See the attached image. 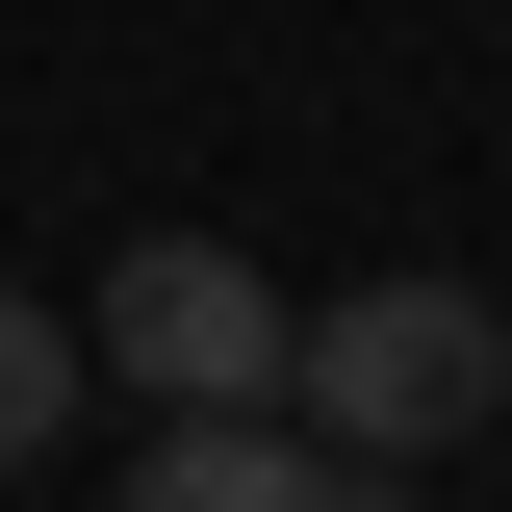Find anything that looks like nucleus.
<instances>
[{"label": "nucleus", "instance_id": "nucleus-2", "mask_svg": "<svg viewBox=\"0 0 512 512\" xmlns=\"http://www.w3.org/2000/svg\"><path fill=\"white\" fill-rule=\"evenodd\" d=\"M103 384H154V410H256V384H308V333H282V282H256L231 231H128Z\"/></svg>", "mask_w": 512, "mask_h": 512}, {"label": "nucleus", "instance_id": "nucleus-1", "mask_svg": "<svg viewBox=\"0 0 512 512\" xmlns=\"http://www.w3.org/2000/svg\"><path fill=\"white\" fill-rule=\"evenodd\" d=\"M512 410V308L487 282H359V308H308V436L333 461H461Z\"/></svg>", "mask_w": 512, "mask_h": 512}, {"label": "nucleus", "instance_id": "nucleus-4", "mask_svg": "<svg viewBox=\"0 0 512 512\" xmlns=\"http://www.w3.org/2000/svg\"><path fill=\"white\" fill-rule=\"evenodd\" d=\"M77 384H103V308H26V282H0V461H52Z\"/></svg>", "mask_w": 512, "mask_h": 512}, {"label": "nucleus", "instance_id": "nucleus-3", "mask_svg": "<svg viewBox=\"0 0 512 512\" xmlns=\"http://www.w3.org/2000/svg\"><path fill=\"white\" fill-rule=\"evenodd\" d=\"M384 461H333L308 410H154V487L128 512H359Z\"/></svg>", "mask_w": 512, "mask_h": 512}]
</instances>
